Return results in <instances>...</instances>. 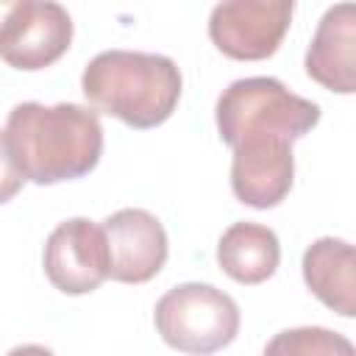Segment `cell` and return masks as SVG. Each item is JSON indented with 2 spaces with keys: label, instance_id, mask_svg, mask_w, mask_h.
<instances>
[{
  "label": "cell",
  "instance_id": "5bb4252c",
  "mask_svg": "<svg viewBox=\"0 0 356 356\" xmlns=\"http://www.w3.org/2000/svg\"><path fill=\"white\" fill-rule=\"evenodd\" d=\"M25 184V175L19 172L11 150H8V139L6 131H0V203H8Z\"/></svg>",
  "mask_w": 356,
  "mask_h": 356
},
{
  "label": "cell",
  "instance_id": "9a60e30c",
  "mask_svg": "<svg viewBox=\"0 0 356 356\" xmlns=\"http://www.w3.org/2000/svg\"><path fill=\"white\" fill-rule=\"evenodd\" d=\"M6 356H53V350L42 348V345H19V348L8 350Z\"/></svg>",
  "mask_w": 356,
  "mask_h": 356
},
{
  "label": "cell",
  "instance_id": "ba28073f",
  "mask_svg": "<svg viewBox=\"0 0 356 356\" xmlns=\"http://www.w3.org/2000/svg\"><path fill=\"white\" fill-rule=\"evenodd\" d=\"M108 278L120 284H145L167 261L164 225L145 209H120L103 225Z\"/></svg>",
  "mask_w": 356,
  "mask_h": 356
},
{
  "label": "cell",
  "instance_id": "8fae6325",
  "mask_svg": "<svg viewBox=\"0 0 356 356\" xmlns=\"http://www.w3.org/2000/svg\"><path fill=\"white\" fill-rule=\"evenodd\" d=\"M306 286L337 314H356V253L345 239L323 236L303 253Z\"/></svg>",
  "mask_w": 356,
  "mask_h": 356
},
{
  "label": "cell",
  "instance_id": "277c9868",
  "mask_svg": "<svg viewBox=\"0 0 356 356\" xmlns=\"http://www.w3.org/2000/svg\"><path fill=\"white\" fill-rule=\"evenodd\" d=\"M161 339L189 356L222 350L239 334V306L211 284H178L164 292L153 312Z\"/></svg>",
  "mask_w": 356,
  "mask_h": 356
},
{
  "label": "cell",
  "instance_id": "5b68a950",
  "mask_svg": "<svg viewBox=\"0 0 356 356\" xmlns=\"http://www.w3.org/2000/svg\"><path fill=\"white\" fill-rule=\"evenodd\" d=\"M72 42V19L58 3L11 0L0 22V58L14 70H44Z\"/></svg>",
  "mask_w": 356,
  "mask_h": 356
},
{
  "label": "cell",
  "instance_id": "3957f363",
  "mask_svg": "<svg viewBox=\"0 0 356 356\" xmlns=\"http://www.w3.org/2000/svg\"><path fill=\"white\" fill-rule=\"evenodd\" d=\"M214 117L228 147L253 139L295 142L320 122V106L289 92L275 78H242L222 89Z\"/></svg>",
  "mask_w": 356,
  "mask_h": 356
},
{
  "label": "cell",
  "instance_id": "8992f818",
  "mask_svg": "<svg viewBox=\"0 0 356 356\" xmlns=\"http://www.w3.org/2000/svg\"><path fill=\"white\" fill-rule=\"evenodd\" d=\"M292 3L236 0L214 6L209 36L220 53L236 61H261L273 56L289 28Z\"/></svg>",
  "mask_w": 356,
  "mask_h": 356
},
{
  "label": "cell",
  "instance_id": "7a4b0ae2",
  "mask_svg": "<svg viewBox=\"0 0 356 356\" xmlns=\"http://www.w3.org/2000/svg\"><path fill=\"white\" fill-rule=\"evenodd\" d=\"M181 83V70L172 58L139 50L97 53L81 75L92 111L117 117L139 131L161 125L175 111Z\"/></svg>",
  "mask_w": 356,
  "mask_h": 356
},
{
  "label": "cell",
  "instance_id": "30bf717a",
  "mask_svg": "<svg viewBox=\"0 0 356 356\" xmlns=\"http://www.w3.org/2000/svg\"><path fill=\"white\" fill-rule=\"evenodd\" d=\"M306 75L320 86L350 95L356 92V6L328 8L306 50Z\"/></svg>",
  "mask_w": 356,
  "mask_h": 356
},
{
  "label": "cell",
  "instance_id": "7c38bea8",
  "mask_svg": "<svg viewBox=\"0 0 356 356\" xmlns=\"http://www.w3.org/2000/svg\"><path fill=\"white\" fill-rule=\"evenodd\" d=\"M278 261V236L273 234V228L259 222H234L217 242V264L222 267V273L248 286L267 281L275 273Z\"/></svg>",
  "mask_w": 356,
  "mask_h": 356
},
{
  "label": "cell",
  "instance_id": "52a82bcc",
  "mask_svg": "<svg viewBox=\"0 0 356 356\" xmlns=\"http://www.w3.org/2000/svg\"><path fill=\"white\" fill-rule=\"evenodd\" d=\"M44 275L64 295L95 292L108 278L103 228L86 217L56 225L44 245Z\"/></svg>",
  "mask_w": 356,
  "mask_h": 356
},
{
  "label": "cell",
  "instance_id": "4fadbf2b",
  "mask_svg": "<svg viewBox=\"0 0 356 356\" xmlns=\"http://www.w3.org/2000/svg\"><path fill=\"white\" fill-rule=\"evenodd\" d=\"M261 356H356L348 337L323 328V325H300L275 334Z\"/></svg>",
  "mask_w": 356,
  "mask_h": 356
},
{
  "label": "cell",
  "instance_id": "6da1fadb",
  "mask_svg": "<svg viewBox=\"0 0 356 356\" xmlns=\"http://www.w3.org/2000/svg\"><path fill=\"white\" fill-rule=\"evenodd\" d=\"M6 139L25 181L42 186L92 172L103 153L100 117L78 103H19L8 114Z\"/></svg>",
  "mask_w": 356,
  "mask_h": 356
},
{
  "label": "cell",
  "instance_id": "2e32d148",
  "mask_svg": "<svg viewBox=\"0 0 356 356\" xmlns=\"http://www.w3.org/2000/svg\"><path fill=\"white\" fill-rule=\"evenodd\" d=\"M8 3H11V0H0V22H3V17H6V11H8Z\"/></svg>",
  "mask_w": 356,
  "mask_h": 356
},
{
  "label": "cell",
  "instance_id": "9c48e42d",
  "mask_svg": "<svg viewBox=\"0 0 356 356\" xmlns=\"http://www.w3.org/2000/svg\"><path fill=\"white\" fill-rule=\"evenodd\" d=\"M295 178L292 142L284 139H253L234 147L231 161V189L234 195L253 209L278 206Z\"/></svg>",
  "mask_w": 356,
  "mask_h": 356
}]
</instances>
